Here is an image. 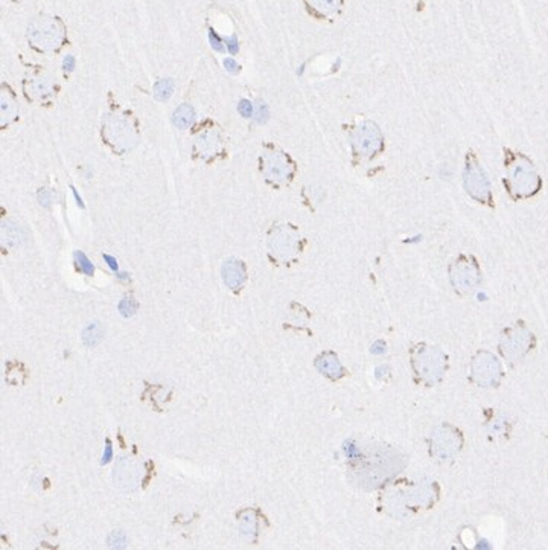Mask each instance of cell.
Returning a JSON list of instances; mask_svg holds the SVG:
<instances>
[{
	"label": "cell",
	"mask_w": 548,
	"mask_h": 550,
	"mask_svg": "<svg viewBox=\"0 0 548 550\" xmlns=\"http://www.w3.org/2000/svg\"><path fill=\"white\" fill-rule=\"evenodd\" d=\"M72 192H73V197H75V200H77V204H78L80 207H84V201H83V198H81L80 192H78V190L75 189L73 186H72Z\"/></svg>",
	"instance_id": "44dd1931"
},
{
	"label": "cell",
	"mask_w": 548,
	"mask_h": 550,
	"mask_svg": "<svg viewBox=\"0 0 548 550\" xmlns=\"http://www.w3.org/2000/svg\"><path fill=\"white\" fill-rule=\"evenodd\" d=\"M63 69L67 72V74H70V72L75 69V58L72 55H66L64 60H63Z\"/></svg>",
	"instance_id": "d6986e66"
},
{
	"label": "cell",
	"mask_w": 548,
	"mask_h": 550,
	"mask_svg": "<svg viewBox=\"0 0 548 550\" xmlns=\"http://www.w3.org/2000/svg\"><path fill=\"white\" fill-rule=\"evenodd\" d=\"M38 201L44 206V207H49L52 204L54 201V192L51 189H41L38 192Z\"/></svg>",
	"instance_id": "5bb4252c"
},
{
	"label": "cell",
	"mask_w": 548,
	"mask_h": 550,
	"mask_svg": "<svg viewBox=\"0 0 548 550\" xmlns=\"http://www.w3.org/2000/svg\"><path fill=\"white\" fill-rule=\"evenodd\" d=\"M303 70H305V64H302L300 67H298V70H297V75H302V74H303Z\"/></svg>",
	"instance_id": "603a6c76"
},
{
	"label": "cell",
	"mask_w": 548,
	"mask_h": 550,
	"mask_svg": "<svg viewBox=\"0 0 548 550\" xmlns=\"http://www.w3.org/2000/svg\"><path fill=\"white\" fill-rule=\"evenodd\" d=\"M198 147H200V153H216L218 139H212V134L206 133L198 140Z\"/></svg>",
	"instance_id": "9c48e42d"
},
{
	"label": "cell",
	"mask_w": 548,
	"mask_h": 550,
	"mask_svg": "<svg viewBox=\"0 0 548 550\" xmlns=\"http://www.w3.org/2000/svg\"><path fill=\"white\" fill-rule=\"evenodd\" d=\"M107 544H108V547H111V549H123V547L127 546V538H125V535H123L122 532L114 531V532H111V534L108 535V538H107Z\"/></svg>",
	"instance_id": "30bf717a"
},
{
	"label": "cell",
	"mask_w": 548,
	"mask_h": 550,
	"mask_svg": "<svg viewBox=\"0 0 548 550\" xmlns=\"http://www.w3.org/2000/svg\"><path fill=\"white\" fill-rule=\"evenodd\" d=\"M2 241L6 247H15L23 241L21 232L17 229V226L5 223L2 227Z\"/></svg>",
	"instance_id": "3957f363"
},
{
	"label": "cell",
	"mask_w": 548,
	"mask_h": 550,
	"mask_svg": "<svg viewBox=\"0 0 548 550\" xmlns=\"http://www.w3.org/2000/svg\"><path fill=\"white\" fill-rule=\"evenodd\" d=\"M209 41H210V46L213 47V49L215 51H218V52H224V51H226L227 49V47H226V41H224V38L222 37H219L216 32H215V29H209Z\"/></svg>",
	"instance_id": "8fae6325"
},
{
	"label": "cell",
	"mask_w": 548,
	"mask_h": 550,
	"mask_svg": "<svg viewBox=\"0 0 548 550\" xmlns=\"http://www.w3.org/2000/svg\"><path fill=\"white\" fill-rule=\"evenodd\" d=\"M111 458H113V447H111L110 441H107V444H105V450H104V456H102V459H101V463H102V465L110 463V462H111Z\"/></svg>",
	"instance_id": "e0dca14e"
},
{
	"label": "cell",
	"mask_w": 548,
	"mask_h": 550,
	"mask_svg": "<svg viewBox=\"0 0 548 550\" xmlns=\"http://www.w3.org/2000/svg\"><path fill=\"white\" fill-rule=\"evenodd\" d=\"M238 111L244 117H252V116H255V105L248 99H242L238 105Z\"/></svg>",
	"instance_id": "4fadbf2b"
},
{
	"label": "cell",
	"mask_w": 548,
	"mask_h": 550,
	"mask_svg": "<svg viewBox=\"0 0 548 550\" xmlns=\"http://www.w3.org/2000/svg\"><path fill=\"white\" fill-rule=\"evenodd\" d=\"M116 276H117V279H119V280H125V282H128V280L131 279V277H130V275H128L127 272H117V273H116Z\"/></svg>",
	"instance_id": "7402d4cb"
},
{
	"label": "cell",
	"mask_w": 548,
	"mask_h": 550,
	"mask_svg": "<svg viewBox=\"0 0 548 550\" xmlns=\"http://www.w3.org/2000/svg\"><path fill=\"white\" fill-rule=\"evenodd\" d=\"M31 90H34V92H35V94H37L38 98H44L46 94L51 93V90H52V84H49V83H47V81H44V80H40V81H37V83L32 86V89H31Z\"/></svg>",
	"instance_id": "7c38bea8"
},
{
	"label": "cell",
	"mask_w": 548,
	"mask_h": 550,
	"mask_svg": "<svg viewBox=\"0 0 548 550\" xmlns=\"http://www.w3.org/2000/svg\"><path fill=\"white\" fill-rule=\"evenodd\" d=\"M104 337V328L99 322H91L89 323L84 331H83V342L86 346H96L99 342Z\"/></svg>",
	"instance_id": "7a4b0ae2"
},
{
	"label": "cell",
	"mask_w": 548,
	"mask_h": 550,
	"mask_svg": "<svg viewBox=\"0 0 548 550\" xmlns=\"http://www.w3.org/2000/svg\"><path fill=\"white\" fill-rule=\"evenodd\" d=\"M221 276L222 280L226 282V285L229 288H238V286L242 285L244 279H245V269L244 264L239 262L238 259H229L224 262V266L221 269Z\"/></svg>",
	"instance_id": "6da1fadb"
},
{
	"label": "cell",
	"mask_w": 548,
	"mask_h": 550,
	"mask_svg": "<svg viewBox=\"0 0 548 550\" xmlns=\"http://www.w3.org/2000/svg\"><path fill=\"white\" fill-rule=\"evenodd\" d=\"M104 261L107 262V266H108L114 273H117V272H119V266H117V261H116V258H114V256L104 255Z\"/></svg>",
	"instance_id": "ffe728a7"
},
{
	"label": "cell",
	"mask_w": 548,
	"mask_h": 550,
	"mask_svg": "<svg viewBox=\"0 0 548 550\" xmlns=\"http://www.w3.org/2000/svg\"><path fill=\"white\" fill-rule=\"evenodd\" d=\"M73 258H75V264H77V267L83 272V273H86V275H93V272H94V266L91 264V261L81 252V250H77V252H75V255H73Z\"/></svg>",
	"instance_id": "52a82bcc"
},
{
	"label": "cell",
	"mask_w": 548,
	"mask_h": 550,
	"mask_svg": "<svg viewBox=\"0 0 548 550\" xmlns=\"http://www.w3.org/2000/svg\"><path fill=\"white\" fill-rule=\"evenodd\" d=\"M172 121H174V124H176L179 128H186L193 121V110H192V107L187 105V104L180 105L176 110V113H174Z\"/></svg>",
	"instance_id": "277c9868"
},
{
	"label": "cell",
	"mask_w": 548,
	"mask_h": 550,
	"mask_svg": "<svg viewBox=\"0 0 548 550\" xmlns=\"http://www.w3.org/2000/svg\"><path fill=\"white\" fill-rule=\"evenodd\" d=\"M224 41H226V47H227V51H229L230 54H236V52L239 51V43H238L236 35L229 37V38H224Z\"/></svg>",
	"instance_id": "2e32d148"
},
{
	"label": "cell",
	"mask_w": 548,
	"mask_h": 550,
	"mask_svg": "<svg viewBox=\"0 0 548 550\" xmlns=\"http://www.w3.org/2000/svg\"><path fill=\"white\" fill-rule=\"evenodd\" d=\"M224 66L230 72V74H238L239 72V64L233 60V58H226L224 60Z\"/></svg>",
	"instance_id": "ac0fdd59"
},
{
	"label": "cell",
	"mask_w": 548,
	"mask_h": 550,
	"mask_svg": "<svg viewBox=\"0 0 548 550\" xmlns=\"http://www.w3.org/2000/svg\"><path fill=\"white\" fill-rule=\"evenodd\" d=\"M14 102L8 94H3L2 96V104H0V108H2V122L8 124L11 119L15 116V110H14Z\"/></svg>",
	"instance_id": "ba28073f"
},
{
	"label": "cell",
	"mask_w": 548,
	"mask_h": 550,
	"mask_svg": "<svg viewBox=\"0 0 548 550\" xmlns=\"http://www.w3.org/2000/svg\"><path fill=\"white\" fill-rule=\"evenodd\" d=\"M172 92H174V84H172V81L171 80H162V81H159L156 86H154V94H156V98L157 99H160V101H165V99H168L169 96H171V94H172Z\"/></svg>",
	"instance_id": "5b68a950"
},
{
	"label": "cell",
	"mask_w": 548,
	"mask_h": 550,
	"mask_svg": "<svg viewBox=\"0 0 548 550\" xmlns=\"http://www.w3.org/2000/svg\"><path fill=\"white\" fill-rule=\"evenodd\" d=\"M268 117V107L264 102H259L255 110V119L258 122H265Z\"/></svg>",
	"instance_id": "9a60e30c"
},
{
	"label": "cell",
	"mask_w": 548,
	"mask_h": 550,
	"mask_svg": "<svg viewBox=\"0 0 548 550\" xmlns=\"http://www.w3.org/2000/svg\"><path fill=\"white\" fill-rule=\"evenodd\" d=\"M117 309H119V313H120V316H122V317L128 319V317H131V316H134V314H136V311H137V303H136V300H134L133 297L127 296V297L120 299Z\"/></svg>",
	"instance_id": "8992f818"
}]
</instances>
